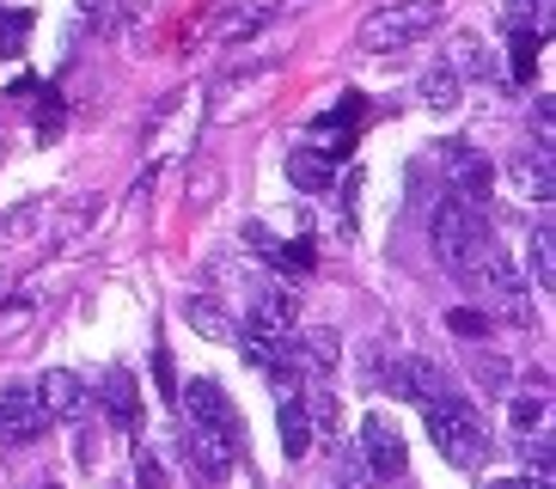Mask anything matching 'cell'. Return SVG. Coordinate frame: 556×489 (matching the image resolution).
<instances>
[{
    "label": "cell",
    "instance_id": "1",
    "mask_svg": "<svg viewBox=\"0 0 556 489\" xmlns=\"http://www.w3.org/2000/svg\"><path fill=\"white\" fill-rule=\"evenodd\" d=\"M428 440L441 447L446 465H458V472H471V465H483L490 459V423L477 416L471 398H458V391H446V398H434L428 404Z\"/></svg>",
    "mask_w": 556,
    "mask_h": 489
},
{
    "label": "cell",
    "instance_id": "2",
    "mask_svg": "<svg viewBox=\"0 0 556 489\" xmlns=\"http://www.w3.org/2000/svg\"><path fill=\"white\" fill-rule=\"evenodd\" d=\"M446 0H386L379 13L361 18V37L355 43L367 55H397V49H416L434 25H441Z\"/></svg>",
    "mask_w": 556,
    "mask_h": 489
},
{
    "label": "cell",
    "instance_id": "3",
    "mask_svg": "<svg viewBox=\"0 0 556 489\" xmlns=\"http://www.w3.org/2000/svg\"><path fill=\"white\" fill-rule=\"evenodd\" d=\"M490 233V221H483V209H471V202H458L453 190L434 202V214H428V239H434V258L446 263V269H458L465 263V251H471L477 239Z\"/></svg>",
    "mask_w": 556,
    "mask_h": 489
},
{
    "label": "cell",
    "instance_id": "4",
    "mask_svg": "<svg viewBox=\"0 0 556 489\" xmlns=\"http://www.w3.org/2000/svg\"><path fill=\"white\" fill-rule=\"evenodd\" d=\"M178 398H184V410H190L197 428H214L227 447H245V416L232 410V398L214 379H190V386H178Z\"/></svg>",
    "mask_w": 556,
    "mask_h": 489
},
{
    "label": "cell",
    "instance_id": "5",
    "mask_svg": "<svg viewBox=\"0 0 556 489\" xmlns=\"http://www.w3.org/2000/svg\"><path fill=\"white\" fill-rule=\"evenodd\" d=\"M453 276L465 281V288H477V293H502V300H514V293H520V276H514L507 251L490 239V233H483V239L465 251V263H458Z\"/></svg>",
    "mask_w": 556,
    "mask_h": 489
},
{
    "label": "cell",
    "instance_id": "6",
    "mask_svg": "<svg viewBox=\"0 0 556 489\" xmlns=\"http://www.w3.org/2000/svg\"><path fill=\"white\" fill-rule=\"evenodd\" d=\"M361 459H367V472H374V484H386V477H404L409 472V453H404V435H397L386 416H361Z\"/></svg>",
    "mask_w": 556,
    "mask_h": 489
},
{
    "label": "cell",
    "instance_id": "7",
    "mask_svg": "<svg viewBox=\"0 0 556 489\" xmlns=\"http://www.w3.org/2000/svg\"><path fill=\"white\" fill-rule=\"evenodd\" d=\"M441 165H446V190H453L458 202H471V209H483V202H490V160H483L477 147L441 141Z\"/></svg>",
    "mask_w": 556,
    "mask_h": 489
},
{
    "label": "cell",
    "instance_id": "8",
    "mask_svg": "<svg viewBox=\"0 0 556 489\" xmlns=\"http://www.w3.org/2000/svg\"><path fill=\"white\" fill-rule=\"evenodd\" d=\"M43 404H37V386H7L0 391V447H31L43 440Z\"/></svg>",
    "mask_w": 556,
    "mask_h": 489
},
{
    "label": "cell",
    "instance_id": "9",
    "mask_svg": "<svg viewBox=\"0 0 556 489\" xmlns=\"http://www.w3.org/2000/svg\"><path fill=\"white\" fill-rule=\"evenodd\" d=\"M37 404L50 423H80L86 410H92V391H86L80 374H67V367H50V374L37 379Z\"/></svg>",
    "mask_w": 556,
    "mask_h": 489
},
{
    "label": "cell",
    "instance_id": "10",
    "mask_svg": "<svg viewBox=\"0 0 556 489\" xmlns=\"http://www.w3.org/2000/svg\"><path fill=\"white\" fill-rule=\"evenodd\" d=\"M386 391L392 398H404V404H434V398H446V374L434 367V361H392L386 367Z\"/></svg>",
    "mask_w": 556,
    "mask_h": 489
},
{
    "label": "cell",
    "instance_id": "11",
    "mask_svg": "<svg viewBox=\"0 0 556 489\" xmlns=\"http://www.w3.org/2000/svg\"><path fill=\"white\" fill-rule=\"evenodd\" d=\"M184 318H190V330H202L208 342H232V337H239V318H232L220 300H208V293H190V300H184Z\"/></svg>",
    "mask_w": 556,
    "mask_h": 489
},
{
    "label": "cell",
    "instance_id": "12",
    "mask_svg": "<svg viewBox=\"0 0 556 489\" xmlns=\"http://www.w3.org/2000/svg\"><path fill=\"white\" fill-rule=\"evenodd\" d=\"M184 447H190V459H197V465L214 477V484L232 472V453H239V447H227V440L214 435V428H197V423L184 428Z\"/></svg>",
    "mask_w": 556,
    "mask_h": 489
},
{
    "label": "cell",
    "instance_id": "13",
    "mask_svg": "<svg viewBox=\"0 0 556 489\" xmlns=\"http://www.w3.org/2000/svg\"><path fill=\"white\" fill-rule=\"evenodd\" d=\"M288 178H294L306 196H318V190H330V184H337V160H330V153H318V147H294V153H288Z\"/></svg>",
    "mask_w": 556,
    "mask_h": 489
},
{
    "label": "cell",
    "instance_id": "14",
    "mask_svg": "<svg viewBox=\"0 0 556 489\" xmlns=\"http://www.w3.org/2000/svg\"><path fill=\"white\" fill-rule=\"evenodd\" d=\"M281 453L288 459H306V447H312V416H306V398H300V391H288V398H281Z\"/></svg>",
    "mask_w": 556,
    "mask_h": 489
},
{
    "label": "cell",
    "instance_id": "15",
    "mask_svg": "<svg viewBox=\"0 0 556 489\" xmlns=\"http://www.w3.org/2000/svg\"><path fill=\"white\" fill-rule=\"evenodd\" d=\"M514 184H520L526 202H551V147L520 153V160H514Z\"/></svg>",
    "mask_w": 556,
    "mask_h": 489
},
{
    "label": "cell",
    "instance_id": "16",
    "mask_svg": "<svg viewBox=\"0 0 556 489\" xmlns=\"http://www.w3.org/2000/svg\"><path fill=\"white\" fill-rule=\"evenodd\" d=\"M416 92H422L428 111H458V74L446 62L422 67V80H416Z\"/></svg>",
    "mask_w": 556,
    "mask_h": 489
},
{
    "label": "cell",
    "instance_id": "17",
    "mask_svg": "<svg viewBox=\"0 0 556 489\" xmlns=\"http://www.w3.org/2000/svg\"><path fill=\"white\" fill-rule=\"evenodd\" d=\"M104 404H111V423L123 428V435H135V423H141V410H135V379L116 367L111 379H104Z\"/></svg>",
    "mask_w": 556,
    "mask_h": 489
},
{
    "label": "cell",
    "instance_id": "18",
    "mask_svg": "<svg viewBox=\"0 0 556 489\" xmlns=\"http://www.w3.org/2000/svg\"><path fill=\"white\" fill-rule=\"evenodd\" d=\"M31 25H37L31 7H7V13H0V55H7V62H13V55H25V43H31Z\"/></svg>",
    "mask_w": 556,
    "mask_h": 489
},
{
    "label": "cell",
    "instance_id": "19",
    "mask_svg": "<svg viewBox=\"0 0 556 489\" xmlns=\"http://www.w3.org/2000/svg\"><path fill=\"white\" fill-rule=\"evenodd\" d=\"M330 484H337V489H379L355 440H343V447H337V472H330Z\"/></svg>",
    "mask_w": 556,
    "mask_h": 489
},
{
    "label": "cell",
    "instance_id": "20",
    "mask_svg": "<svg viewBox=\"0 0 556 489\" xmlns=\"http://www.w3.org/2000/svg\"><path fill=\"white\" fill-rule=\"evenodd\" d=\"M539 49H544V32H514L507 37V62H514V80H532V67H539Z\"/></svg>",
    "mask_w": 556,
    "mask_h": 489
},
{
    "label": "cell",
    "instance_id": "21",
    "mask_svg": "<svg viewBox=\"0 0 556 489\" xmlns=\"http://www.w3.org/2000/svg\"><path fill=\"white\" fill-rule=\"evenodd\" d=\"M502 18H507V32H544L551 25V0H507Z\"/></svg>",
    "mask_w": 556,
    "mask_h": 489
},
{
    "label": "cell",
    "instance_id": "22",
    "mask_svg": "<svg viewBox=\"0 0 556 489\" xmlns=\"http://www.w3.org/2000/svg\"><path fill=\"white\" fill-rule=\"evenodd\" d=\"M257 318H269V325H281V330H294L300 300H294V293H281V288H269V293L257 300Z\"/></svg>",
    "mask_w": 556,
    "mask_h": 489
},
{
    "label": "cell",
    "instance_id": "23",
    "mask_svg": "<svg viewBox=\"0 0 556 489\" xmlns=\"http://www.w3.org/2000/svg\"><path fill=\"white\" fill-rule=\"evenodd\" d=\"M551 244H556V233H551V227H539V233H532V276H539V288H544V293H551V281H556Z\"/></svg>",
    "mask_w": 556,
    "mask_h": 489
},
{
    "label": "cell",
    "instance_id": "24",
    "mask_svg": "<svg viewBox=\"0 0 556 489\" xmlns=\"http://www.w3.org/2000/svg\"><path fill=\"white\" fill-rule=\"evenodd\" d=\"M446 67H453V74H483V43H477L471 32L453 37V55H446Z\"/></svg>",
    "mask_w": 556,
    "mask_h": 489
},
{
    "label": "cell",
    "instance_id": "25",
    "mask_svg": "<svg viewBox=\"0 0 556 489\" xmlns=\"http://www.w3.org/2000/svg\"><path fill=\"white\" fill-rule=\"evenodd\" d=\"M135 489H165V465L153 447H135Z\"/></svg>",
    "mask_w": 556,
    "mask_h": 489
},
{
    "label": "cell",
    "instance_id": "26",
    "mask_svg": "<svg viewBox=\"0 0 556 489\" xmlns=\"http://www.w3.org/2000/svg\"><path fill=\"white\" fill-rule=\"evenodd\" d=\"M526 465H532V472H539V484L551 489V440H526Z\"/></svg>",
    "mask_w": 556,
    "mask_h": 489
},
{
    "label": "cell",
    "instance_id": "27",
    "mask_svg": "<svg viewBox=\"0 0 556 489\" xmlns=\"http://www.w3.org/2000/svg\"><path fill=\"white\" fill-rule=\"evenodd\" d=\"M539 423H544V398H514V428H526V435H532Z\"/></svg>",
    "mask_w": 556,
    "mask_h": 489
},
{
    "label": "cell",
    "instance_id": "28",
    "mask_svg": "<svg viewBox=\"0 0 556 489\" xmlns=\"http://www.w3.org/2000/svg\"><path fill=\"white\" fill-rule=\"evenodd\" d=\"M446 325H453L458 337H483V330H490V318H483V312H453Z\"/></svg>",
    "mask_w": 556,
    "mask_h": 489
},
{
    "label": "cell",
    "instance_id": "29",
    "mask_svg": "<svg viewBox=\"0 0 556 489\" xmlns=\"http://www.w3.org/2000/svg\"><path fill=\"white\" fill-rule=\"evenodd\" d=\"M153 379H160L165 391H178V386H172V355H165V349H160V355H153Z\"/></svg>",
    "mask_w": 556,
    "mask_h": 489
},
{
    "label": "cell",
    "instance_id": "30",
    "mask_svg": "<svg viewBox=\"0 0 556 489\" xmlns=\"http://www.w3.org/2000/svg\"><path fill=\"white\" fill-rule=\"evenodd\" d=\"M490 489H544V484H532V477H495Z\"/></svg>",
    "mask_w": 556,
    "mask_h": 489
}]
</instances>
